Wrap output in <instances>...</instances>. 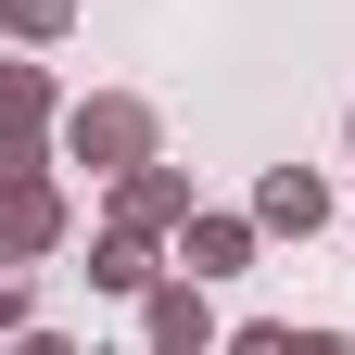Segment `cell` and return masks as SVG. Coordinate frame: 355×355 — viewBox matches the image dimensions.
<instances>
[{"label": "cell", "mask_w": 355, "mask_h": 355, "mask_svg": "<svg viewBox=\"0 0 355 355\" xmlns=\"http://www.w3.org/2000/svg\"><path fill=\"white\" fill-rule=\"evenodd\" d=\"M64 140H76L89 165H114V178H127V165H140V153H153V114H140V102H89V114L64 127Z\"/></svg>", "instance_id": "obj_1"}, {"label": "cell", "mask_w": 355, "mask_h": 355, "mask_svg": "<svg viewBox=\"0 0 355 355\" xmlns=\"http://www.w3.org/2000/svg\"><path fill=\"white\" fill-rule=\"evenodd\" d=\"M0 241H13V254H51V241H64L51 178H13V191H0Z\"/></svg>", "instance_id": "obj_2"}, {"label": "cell", "mask_w": 355, "mask_h": 355, "mask_svg": "<svg viewBox=\"0 0 355 355\" xmlns=\"http://www.w3.org/2000/svg\"><path fill=\"white\" fill-rule=\"evenodd\" d=\"M51 114V89H38L26 64H0V165H26V127Z\"/></svg>", "instance_id": "obj_3"}, {"label": "cell", "mask_w": 355, "mask_h": 355, "mask_svg": "<svg viewBox=\"0 0 355 355\" xmlns=\"http://www.w3.org/2000/svg\"><path fill=\"white\" fill-rule=\"evenodd\" d=\"M216 318H203V292H153V355H203Z\"/></svg>", "instance_id": "obj_4"}, {"label": "cell", "mask_w": 355, "mask_h": 355, "mask_svg": "<svg viewBox=\"0 0 355 355\" xmlns=\"http://www.w3.org/2000/svg\"><path fill=\"white\" fill-rule=\"evenodd\" d=\"M127 229H191V191L153 178V165H127Z\"/></svg>", "instance_id": "obj_5"}, {"label": "cell", "mask_w": 355, "mask_h": 355, "mask_svg": "<svg viewBox=\"0 0 355 355\" xmlns=\"http://www.w3.org/2000/svg\"><path fill=\"white\" fill-rule=\"evenodd\" d=\"M254 216H266V229H318V216H330V191H318V178H266V191H254Z\"/></svg>", "instance_id": "obj_6"}, {"label": "cell", "mask_w": 355, "mask_h": 355, "mask_svg": "<svg viewBox=\"0 0 355 355\" xmlns=\"http://www.w3.org/2000/svg\"><path fill=\"white\" fill-rule=\"evenodd\" d=\"M241 254H254V229H241V216H191V266H203V279H229Z\"/></svg>", "instance_id": "obj_7"}, {"label": "cell", "mask_w": 355, "mask_h": 355, "mask_svg": "<svg viewBox=\"0 0 355 355\" xmlns=\"http://www.w3.org/2000/svg\"><path fill=\"white\" fill-rule=\"evenodd\" d=\"M89 279H102V292H153V254H140V229H114L102 254H89Z\"/></svg>", "instance_id": "obj_8"}, {"label": "cell", "mask_w": 355, "mask_h": 355, "mask_svg": "<svg viewBox=\"0 0 355 355\" xmlns=\"http://www.w3.org/2000/svg\"><path fill=\"white\" fill-rule=\"evenodd\" d=\"M0 13H13V26H26V38H51V26H64V13H76V0H0Z\"/></svg>", "instance_id": "obj_9"}, {"label": "cell", "mask_w": 355, "mask_h": 355, "mask_svg": "<svg viewBox=\"0 0 355 355\" xmlns=\"http://www.w3.org/2000/svg\"><path fill=\"white\" fill-rule=\"evenodd\" d=\"M229 355H292V330H241V343H229Z\"/></svg>", "instance_id": "obj_10"}, {"label": "cell", "mask_w": 355, "mask_h": 355, "mask_svg": "<svg viewBox=\"0 0 355 355\" xmlns=\"http://www.w3.org/2000/svg\"><path fill=\"white\" fill-rule=\"evenodd\" d=\"M13 318H26V279H13V266H0V330H13Z\"/></svg>", "instance_id": "obj_11"}, {"label": "cell", "mask_w": 355, "mask_h": 355, "mask_svg": "<svg viewBox=\"0 0 355 355\" xmlns=\"http://www.w3.org/2000/svg\"><path fill=\"white\" fill-rule=\"evenodd\" d=\"M292 355H355V343H343V330H304V343H292Z\"/></svg>", "instance_id": "obj_12"}, {"label": "cell", "mask_w": 355, "mask_h": 355, "mask_svg": "<svg viewBox=\"0 0 355 355\" xmlns=\"http://www.w3.org/2000/svg\"><path fill=\"white\" fill-rule=\"evenodd\" d=\"M26 355H76V343H51V330H26Z\"/></svg>", "instance_id": "obj_13"}]
</instances>
